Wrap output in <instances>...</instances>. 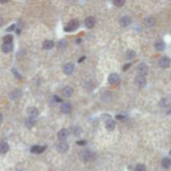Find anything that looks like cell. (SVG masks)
I'll list each match as a JSON object with an SVG mask.
<instances>
[{
  "label": "cell",
  "instance_id": "d4e9b609",
  "mask_svg": "<svg viewBox=\"0 0 171 171\" xmlns=\"http://www.w3.org/2000/svg\"><path fill=\"white\" fill-rule=\"evenodd\" d=\"M34 123H35V121L34 120V119H28V120H26V122H25V124H26V126L28 127V128H31V127H33L34 125Z\"/></svg>",
  "mask_w": 171,
  "mask_h": 171
},
{
  "label": "cell",
  "instance_id": "ba28073f",
  "mask_svg": "<svg viewBox=\"0 0 171 171\" xmlns=\"http://www.w3.org/2000/svg\"><path fill=\"white\" fill-rule=\"evenodd\" d=\"M46 147L45 146H38V145H34L31 148V152L34 154H41L45 150Z\"/></svg>",
  "mask_w": 171,
  "mask_h": 171
},
{
  "label": "cell",
  "instance_id": "7a4b0ae2",
  "mask_svg": "<svg viewBox=\"0 0 171 171\" xmlns=\"http://www.w3.org/2000/svg\"><path fill=\"white\" fill-rule=\"evenodd\" d=\"M135 84L139 88H144L145 86L146 85V79H145V78L144 76L138 75L135 78Z\"/></svg>",
  "mask_w": 171,
  "mask_h": 171
},
{
  "label": "cell",
  "instance_id": "ab89813d",
  "mask_svg": "<svg viewBox=\"0 0 171 171\" xmlns=\"http://www.w3.org/2000/svg\"><path fill=\"white\" fill-rule=\"evenodd\" d=\"M3 121V115H2V114H0V123H2Z\"/></svg>",
  "mask_w": 171,
  "mask_h": 171
},
{
  "label": "cell",
  "instance_id": "e0dca14e",
  "mask_svg": "<svg viewBox=\"0 0 171 171\" xmlns=\"http://www.w3.org/2000/svg\"><path fill=\"white\" fill-rule=\"evenodd\" d=\"M115 125H116V123H115V121L112 120H108V121L106 122V123H105V127H106V129H107L108 130H110V131L114 130V129L115 128Z\"/></svg>",
  "mask_w": 171,
  "mask_h": 171
},
{
  "label": "cell",
  "instance_id": "74e56055",
  "mask_svg": "<svg viewBox=\"0 0 171 171\" xmlns=\"http://www.w3.org/2000/svg\"><path fill=\"white\" fill-rule=\"evenodd\" d=\"M85 59V56H84V57H82L81 59H79V63H81V62L83 61Z\"/></svg>",
  "mask_w": 171,
  "mask_h": 171
},
{
  "label": "cell",
  "instance_id": "52a82bcc",
  "mask_svg": "<svg viewBox=\"0 0 171 171\" xmlns=\"http://www.w3.org/2000/svg\"><path fill=\"white\" fill-rule=\"evenodd\" d=\"M68 149H69V145H68L67 143H64V142H62V143H60V144L57 146V150H58L59 153H62V154L67 152Z\"/></svg>",
  "mask_w": 171,
  "mask_h": 171
},
{
  "label": "cell",
  "instance_id": "60d3db41",
  "mask_svg": "<svg viewBox=\"0 0 171 171\" xmlns=\"http://www.w3.org/2000/svg\"><path fill=\"white\" fill-rule=\"evenodd\" d=\"M80 40L81 39H77V43H80Z\"/></svg>",
  "mask_w": 171,
  "mask_h": 171
},
{
  "label": "cell",
  "instance_id": "4fadbf2b",
  "mask_svg": "<svg viewBox=\"0 0 171 171\" xmlns=\"http://www.w3.org/2000/svg\"><path fill=\"white\" fill-rule=\"evenodd\" d=\"M131 23V18L128 16H124L120 19V24L122 27H127L128 25L130 24Z\"/></svg>",
  "mask_w": 171,
  "mask_h": 171
},
{
  "label": "cell",
  "instance_id": "9a60e30c",
  "mask_svg": "<svg viewBox=\"0 0 171 171\" xmlns=\"http://www.w3.org/2000/svg\"><path fill=\"white\" fill-rule=\"evenodd\" d=\"M61 111L63 114H69L71 111V104L69 103H64L61 105Z\"/></svg>",
  "mask_w": 171,
  "mask_h": 171
},
{
  "label": "cell",
  "instance_id": "6da1fadb",
  "mask_svg": "<svg viewBox=\"0 0 171 171\" xmlns=\"http://www.w3.org/2000/svg\"><path fill=\"white\" fill-rule=\"evenodd\" d=\"M78 27H79V21L77 19H73L69 23V24L64 28V30L71 32V31H74L75 29H77Z\"/></svg>",
  "mask_w": 171,
  "mask_h": 171
},
{
  "label": "cell",
  "instance_id": "f1b7e54d",
  "mask_svg": "<svg viewBox=\"0 0 171 171\" xmlns=\"http://www.w3.org/2000/svg\"><path fill=\"white\" fill-rule=\"evenodd\" d=\"M114 5H116L117 7H121V6H123V5L124 4V1H123V0H115V1L114 2Z\"/></svg>",
  "mask_w": 171,
  "mask_h": 171
},
{
  "label": "cell",
  "instance_id": "d6986e66",
  "mask_svg": "<svg viewBox=\"0 0 171 171\" xmlns=\"http://www.w3.org/2000/svg\"><path fill=\"white\" fill-rule=\"evenodd\" d=\"M170 104H171L170 98H164L161 99V101H160V103H159V105H160L161 107H168V106L170 105Z\"/></svg>",
  "mask_w": 171,
  "mask_h": 171
},
{
  "label": "cell",
  "instance_id": "d6a6232c",
  "mask_svg": "<svg viewBox=\"0 0 171 171\" xmlns=\"http://www.w3.org/2000/svg\"><path fill=\"white\" fill-rule=\"evenodd\" d=\"M14 28H15V25L13 24V25H11L9 28H8L6 29V31H7V32H11V31H13Z\"/></svg>",
  "mask_w": 171,
  "mask_h": 171
},
{
  "label": "cell",
  "instance_id": "f546056e",
  "mask_svg": "<svg viewBox=\"0 0 171 171\" xmlns=\"http://www.w3.org/2000/svg\"><path fill=\"white\" fill-rule=\"evenodd\" d=\"M66 45H67V43H66L65 41H63V40H61V41L59 43V47H60V48L66 47Z\"/></svg>",
  "mask_w": 171,
  "mask_h": 171
},
{
  "label": "cell",
  "instance_id": "8fae6325",
  "mask_svg": "<svg viewBox=\"0 0 171 171\" xmlns=\"http://www.w3.org/2000/svg\"><path fill=\"white\" fill-rule=\"evenodd\" d=\"M73 69H74V66H73V63H67L65 64L64 68H63V71L66 74H71L73 73Z\"/></svg>",
  "mask_w": 171,
  "mask_h": 171
},
{
  "label": "cell",
  "instance_id": "9c48e42d",
  "mask_svg": "<svg viewBox=\"0 0 171 171\" xmlns=\"http://www.w3.org/2000/svg\"><path fill=\"white\" fill-rule=\"evenodd\" d=\"M62 94H63L64 97L69 98V97H70V96L73 94V89H72L70 87H65V88L63 89V91H62Z\"/></svg>",
  "mask_w": 171,
  "mask_h": 171
},
{
  "label": "cell",
  "instance_id": "3957f363",
  "mask_svg": "<svg viewBox=\"0 0 171 171\" xmlns=\"http://www.w3.org/2000/svg\"><path fill=\"white\" fill-rule=\"evenodd\" d=\"M137 71H138V73H139V75L145 76L148 73V66L145 63H140L137 68Z\"/></svg>",
  "mask_w": 171,
  "mask_h": 171
},
{
  "label": "cell",
  "instance_id": "e575fe53",
  "mask_svg": "<svg viewBox=\"0 0 171 171\" xmlns=\"http://www.w3.org/2000/svg\"><path fill=\"white\" fill-rule=\"evenodd\" d=\"M53 98H55V99H56V100H55V101H56V102H61L62 101V99L60 98H59V97H57V96H54V97H53Z\"/></svg>",
  "mask_w": 171,
  "mask_h": 171
},
{
  "label": "cell",
  "instance_id": "5bb4252c",
  "mask_svg": "<svg viewBox=\"0 0 171 171\" xmlns=\"http://www.w3.org/2000/svg\"><path fill=\"white\" fill-rule=\"evenodd\" d=\"M95 24V19L94 17H88L85 19V26L87 28H90Z\"/></svg>",
  "mask_w": 171,
  "mask_h": 171
},
{
  "label": "cell",
  "instance_id": "5b68a950",
  "mask_svg": "<svg viewBox=\"0 0 171 171\" xmlns=\"http://www.w3.org/2000/svg\"><path fill=\"white\" fill-rule=\"evenodd\" d=\"M159 65L162 68H168L170 64V59L167 57H162L159 59Z\"/></svg>",
  "mask_w": 171,
  "mask_h": 171
},
{
  "label": "cell",
  "instance_id": "1f68e13d",
  "mask_svg": "<svg viewBox=\"0 0 171 171\" xmlns=\"http://www.w3.org/2000/svg\"><path fill=\"white\" fill-rule=\"evenodd\" d=\"M80 132H81V129H80L79 127H77V128L74 129V133H75V135H80Z\"/></svg>",
  "mask_w": 171,
  "mask_h": 171
},
{
  "label": "cell",
  "instance_id": "8d00e7d4",
  "mask_svg": "<svg viewBox=\"0 0 171 171\" xmlns=\"http://www.w3.org/2000/svg\"><path fill=\"white\" fill-rule=\"evenodd\" d=\"M116 118H117V119H120V120H123V119H124V117H123L121 115H117Z\"/></svg>",
  "mask_w": 171,
  "mask_h": 171
},
{
  "label": "cell",
  "instance_id": "603a6c76",
  "mask_svg": "<svg viewBox=\"0 0 171 171\" xmlns=\"http://www.w3.org/2000/svg\"><path fill=\"white\" fill-rule=\"evenodd\" d=\"M145 24L148 27H152L153 25L154 24L155 20H154V18L153 17H149V18H147L146 19H145Z\"/></svg>",
  "mask_w": 171,
  "mask_h": 171
},
{
  "label": "cell",
  "instance_id": "cb8c5ba5",
  "mask_svg": "<svg viewBox=\"0 0 171 171\" xmlns=\"http://www.w3.org/2000/svg\"><path fill=\"white\" fill-rule=\"evenodd\" d=\"M43 46L44 49H51L53 47V43L50 40H46V41H44Z\"/></svg>",
  "mask_w": 171,
  "mask_h": 171
},
{
  "label": "cell",
  "instance_id": "44dd1931",
  "mask_svg": "<svg viewBox=\"0 0 171 171\" xmlns=\"http://www.w3.org/2000/svg\"><path fill=\"white\" fill-rule=\"evenodd\" d=\"M13 45L12 44H4L2 46V51L3 53H9L10 51H12Z\"/></svg>",
  "mask_w": 171,
  "mask_h": 171
},
{
  "label": "cell",
  "instance_id": "b9f144b4",
  "mask_svg": "<svg viewBox=\"0 0 171 171\" xmlns=\"http://www.w3.org/2000/svg\"><path fill=\"white\" fill-rule=\"evenodd\" d=\"M170 154H171V151H170Z\"/></svg>",
  "mask_w": 171,
  "mask_h": 171
},
{
  "label": "cell",
  "instance_id": "4316f807",
  "mask_svg": "<svg viewBox=\"0 0 171 171\" xmlns=\"http://www.w3.org/2000/svg\"><path fill=\"white\" fill-rule=\"evenodd\" d=\"M135 51H133V50H130V51H129L128 52V53H127V59H129V60H131L133 58H135Z\"/></svg>",
  "mask_w": 171,
  "mask_h": 171
},
{
  "label": "cell",
  "instance_id": "7c38bea8",
  "mask_svg": "<svg viewBox=\"0 0 171 171\" xmlns=\"http://www.w3.org/2000/svg\"><path fill=\"white\" fill-rule=\"evenodd\" d=\"M68 136H69V131H68L67 129H61V130L59 132V134H58V137H59V139L60 140H64V139H66L68 138Z\"/></svg>",
  "mask_w": 171,
  "mask_h": 171
},
{
  "label": "cell",
  "instance_id": "4dcf8cb0",
  "mask_svg": "<svg viewBox=\"0 0 171 171\" xmlns=\"http://www.w3.org/2000/svg\"><path fill=\"white\" fill-rule=\"evenodd\" d=\"M12 71H13V75H14V76H15V77H16L17 79H20V78H21L20 74L18 73V71H17L16 69H13Z\"/></svg>",
  "mask_w": 171,
  "mask_h": 171
},
{
  "label": "cell",
  "instance_id": "2e32d148",
  "mask_svg": "<svg viewBox=\"0 0 171 171\" xmlns=\"http://www.w3.org/2000/svg\"><path fill=\"white\" fill-rule=\"evenodd\" d=\"M20 96H21V92L19 90H18V89L13 90L9 94V98L13 99V100H15V99L18 98Z\"/></svg>",
  "mask_w": 171,
  "mask_h": 171
},
{
  "label": "cell",
  "instance_id": "8992f818",
  "mask_svg": "<svg viewBox=\"0 0 171 171\" xmlns=\"http://www.w3.org/2000/svg\"><path fill=\"white\" fill-rule=\"evenodd\" d=\"M120 81V77L117 73H111L109 76V83L111 85H115Z\"/></svg>",
  "mask_w": 171,
  "mask_h": 171
},
{
  "label": "cell",
  "instance_id": "30bf717a",
  "mask_svg": "<svg viewBox=\"0 0 171 171\" xmlns=\"http://www.w3.org/2000/svg\"><path fill=\"white\" fill-rule=\"evenodd\" d=\"M28 114L30 119H34L38 115V111L36 108H33L32 107V108H29L28 110Z\"/></svg>",
  "mask_w": 171,
  "mask_h": 171
},
{
  "label": "cell",
  "instance_id": "f35d334b",
  "mask_svg": "<svg viewBox=\"0 0 171 171\" xmlns=\"http://www.w3.org/2000/svg\"><path fill=\"white\" fill-rule=\"evenodd\" d=\"M3 18H0V27H1L2 25H3Z\"/></svg>",
  "mask_w": 171,
  "mask_h": 171
},
{
  "label": "cell",
  "instance_id": "277c9868",
  "mask_svg": "<svg viewBox=\"0 0 171 171\" xmlns=\"http://www.w3.org/2000/svg\"><path fill=\"white\" fill-rule=\"evenodd\" d=\"M79 157L83 161H88L91 158V153L88 150H83L80 152Z\"/></svg>",
  "mask_w": 171,
  "mask_h": 171
},
{
  "label": "cell",
  "instance_id": "836d02e7",
  "mask_svg": "<svg viewBox=\"0 0 171 171\" xmlns=\"http://www.w3.org/2000/svg\"><path fill=\"white\" fill-rule=\"evenodd\" d=\"M129 66H131V63H128V64H126V65H124V68H123V71H125L126 69H128L129 68Z\"/></svg>",
  "mask_w": 171,
  "mask_h": 171
},
{
  "label": "cell",
  "instance_id": "ac0fdd59",
  "mask_svg": "<svg viewBox=\"0 0 171 171\" xmlns=\"http://www.w3.org/2000/svg\"><path fill=\"white\" fill-rule=\"evenodd\" d=\"M9 149V145L7 143H4V142L1 143L0 144V154H3L7 153Z\"/></svg>",
  "mask_w": 171,
  "mask_h": 171
},
{
  "label": "cell",
  "instance_id": "484cf974",
  "mask_svg": "<svg viewBox=\"0 0 171 171\" xmlns=\"http://www.w3.org/2000/svg\"><path fill=\"white\" fill-rule=\"evenodd\" d=\"M13 39V38L11 34H9V35H6L3 38V41H4V44H11Z\"/></svg>",
  "mask_w": 171,
  "mask_h": 171
},
{
  "label": "cell",
  "instance_id": "d590c367",
  "mask_svg": "<svg viewBox=\"0 0 171 171\" xmlns=\"http://www.w3.org/2000/svg\"><path fill=\"white\" fill-rule=\"evenodd\" d=\"M86 142L85 141H79V142H77V144L78 145H85Z\"/></svg>",
  "mask_w": 171,
  "mask_h": 171
},
{
  "label": "cell",
  "instance_id": "7402d4cb",
  "mask_svg": "<svg viewBox=\"0 0 171 171\" xmlns=\"http://www.w3.org/2000/svg\"><path fill=\"white\" fill-rule=\"evenodd\" d=\"M162 166L164 169H168L171 166V159L169 158H164L162 160Z\"/></svg>",
  "mask_w": 171,
  "mask_h": 171
},
{
  "label": "cell",
  "instance_id": "ffe728a7",
  "mask_svg": "<svg viewBox=\"0 0 171 171\" xmlns=\"http://www.w3.org/2000/svg\"><path fill=\"white\" fill-rule=\"evenodd\" d=\"M164 47H165V44H164V41L161 40V39L158 40V41L156 42V44H155V48H156V49H157L158 51H162V50H164Z\"/></svg>",
  "mask_w": 171,
  "mask_h": 171
},
{
  "label": "cell",
  "instance_id": "83f0119b",
  "mask_svg": "<svg viewBox=\"0 0 171 171\" xmlns=\"http://www.w3.org/2000/svg\"><path fill=\"white\" fill-rule=\"evenodd\" d=\"M135 171H146V168L144 164H138Z\"/></svg>",
  "mask_w": 171,
  "mask_h": 171
}]
</instances>
